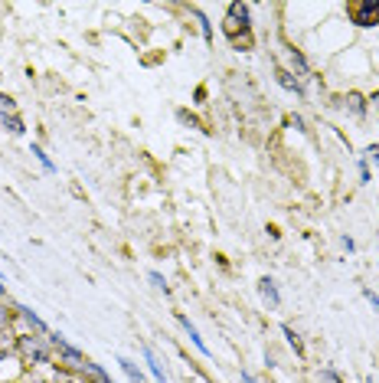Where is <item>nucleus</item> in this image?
<instances>
[{"label":"nucleus","mask_w":379,"mask_h":383,"mask_svg":"<svg viewBox=\"0 0 379 383\" xmlns=\"http://www.w3.org/2000/svg\"><path fill=\"white\" fill-rule=\"evenodd\" d=\"M16 354L30 367H46V364H53V344L46 334L27 331V334H16Z\"/></svg>","instance_id":"obj_1"},{"label":"nucleus","mask_w":379,"mask_h":383,"mask_svg":"<svg viewBox=\"0 0 379 383\" xmlns=\"http://www.w3.org/2000/svg\"><path fill=\"white\" fill-rule=\"evenodd\" d=\"M249 30H252V10H249V3H242V0L229 3L226 20H222V33H226L232 43H239V33L249 36Z\"/></svg>","instance_id":"obj_2"},{"label":"nucleus","mask_w":379,"mask_h":383,"mask_svg":"<svg viewBox=\"0 0 379 383\" xmlns=\"http://www.w3.org/2000/svg\"><path fill=\"white\" fill-rule=\"evenodd\" d=\"M46 338H49V344H53V354L59 357V364H62V367H69V370H85V360H89V357L82 354V351L72 341H66V334H62V331H49Z\"/></svg>","instance_id":"obj_3"},{"label":"nucleus","mask_w":379,"mask_h":383,"mask_svg":"<svg viewBox=\"0 0 379 383\" xmlns=\"http://www.w3.org/2000/svg\"><path fill=\"white\" fill-rule=\"evenodd\" d=\"M347 14L356 27H379V0H356Z\"/></svg>","instance_id":"obj_4"},{"label":"nucleus","mask_w":379,"mask_h":383,"mask_svg":"<svg viewBox=\"0 0 379 383\" xmlns=\"http://www.w3.org/2000/svg\"><path fill=\"white\" fill-rule=\"evenodd\" d=\"M275 83L282 85L284 92H291L295 98H301V102L308 98V92H304V83H301V79L295 76V72H291V69H284V66L275 69Z\"/></svg>","instance_id":"obj_5"},{"label":"nucleus","mask_w":379,"mask_h":383,"mask_svg":"<svg viewBox=\"0 0 379 383\" xmlns=\"http://www.w3.org/2000/svg\"><path fill=\"white\" fill-rule=\"evenodd\" d=\"M284 53H288V63H291V72L298 76L301 83H304V79H314V76H311V63L304 59V53H301V50H295V46H288Z\"/></svg>","instance_id":"obj_6"},{"label":"nucleus","mask_w":379,"mask_h":383,"mask_svg":"<svg viewBox=\"0 0 379 383\" xmlns=\"http://www.w3.org/2000/svg\"><path fill=\"white\" fill-rule=\"evenodd\" d=\"M14 311H16V318H23V321H27L30 331H36V334H49V325H46V321H43L30 305H14Z\"/></svg>","instance_id":"obj_7"},{"label":"nucleus","mask_w":379,"mask_h":383,"mask_svg":"<svg viewBox=\"0 0 379 383\" xmlns=\"http://www.w3.org/2000/svg\"><path fill=\"white\" fill-rule=\"evenodd\" d=\"M176 321H180V328L187 331V338L193 341V347H196V351H200L203 357H209V347H206V341L200 338V331H196V325H193V321H190V318L183 315V311H176Z\"/></svg>","instance_id":"obj_8"},{"label":"nucleus","mask_w":379,"mask_h":383,"mask_svg":"<svg viewBox=\"0 0 379 383\" xmlns=\"http://www.w3.org/2000/svg\"><path fill=\"white\" fill-rule=\"evenodd\" d=\"M258 295L268 301V308H278V305H282V292H278V285H275V278H271V275L258 278Z\"/></svg>","instance_id":"obj_9"},{"label":"nucleus","mask_w":379,"mask_h":383,"mask_svg":"<svg viewBox=\"0 0 379 383\" xmlns=\"http://www.w3.org/2000/svg\"><path fill=\"white\" fill-rule=\"evenodd\" d=\"M141 354H144V367H148V373L154 377V380H157V383H170V377H167V370L161 367V360H157V354H154L150 347H144Z\"/></svg>","instance_id":"obj_10"},{"label":"nucleus","mask_w":379,"mask_h":383,"mask_svg":"<svg viewBox=\"0 0 379 383\" xmlns=\"http://www.w3.org/2000/svg\"><path fill=\"white\" fill-rule=\"evenodd\" d=\"M118 367H122V373L128 377V383H148V373L137 367L131 357H118Z\"/></svg>","instance_id":"obj_11"},{"label":"nucleus","mask_w":379,"mask_h":383,"mask_svg":"<svg viewBox=\"0 0 379 383\" xmlns=\"http://www.w3.org/2000/svg\"><path fill=\"white\" fill-rule=\"evenodd\" d=\"M343 105H347V111H350L353 118H366V109H369V102L360 92H347L343 96Z\"/></svg>","instance_id":"obj_12"},{"label":"nucleus","mask_w":379,"mask_h":383,"mask_svg":"<svg viewBox=\"0 0 379 383\" xmlns=\"http://www.w3.org/2000/svg\"><path fill=\"white\" fill-rule=\"evenodd\" d=\"M282 334H284V341H288V347H291V351H295V354L304 360V357H308V351H304V341H301L298 331L291 328V325H282Z\"/></svg>","instance_id":"obj_13"},{"label":"nucleus","mask_w":379,"mask_h":383,"mask_svg":"<svg viewBox=\"0 0 379 383\" xmlns=\"http://www.w3.org/2000/svg\"><path fill=\"white\" fill-rule=\"evenodd\" d=\"M14 354H16V331L0 328V357H14Z\"/></svg>","instance_id":"obj_14"},{"label":"nucleus","mask_w":379,"mask_h":383,"mask_svg":"<svg viewBox=\"0 0 379 383\" xmlns=\"http://www.w3.org/2000/svg\"><path fill=\"white\" fill-rule=\"evenodd\" d=\"M82 373H89L95 383H115L108 370L102 367V364H95V360H85V370H82Z\"/></svg>","instance_id":"obj_15"},{"label":"nucleus","mask_w":379,"mask_h":383,"mask_svg":"<svg viewBox=\"0 0 379 383\" xmlns=\"http://www.w3.org/2000/svg\"><path fill=\"white\" fill-rule=\"evenodd\" d=\"M193 17H196V23H200V33H203V43L206 46H213V23H209V17L200 10V7H193Z\"/></svg>","instance_id":"obj_16"},{"label":"nucleus","mask_w":379,"mask_h":383,"mask_svg":"<svg viewBox=\"0 0 379 383\" xmlns=\"http://www.w3.org/2000/svg\"><path fill=\"white\" fill-rule=\"evenodd\" d=\"M0 124H3L10 135H23V131H27V128H23V118H20V115H7V111L0 115Z\"/></svg>","instance_id":"obj_17"},{"label":"nucleus","mask_w":379,"mask_h":383,"mask_svg":"<svg viewBox=\"0 0 379 383\" xmlns=\"http://www.w3.org/2000/svg\"><path fill=\"white\" fill-rule=\"evenodd\" d=\"M30 151L36 154V161H40V167H43V171H46V174H56V164H53V161H49V154H46V151H43L40 144H33V148H30Z\"/></svg>","instance_id":"obj_18"},{"label":"nucleus","mask_w":379,"mask_h":383,"mask_svg":"<svg viewBox=\"0 0 379 383\" xmlns=\"http://www.w3.org/2000/svg\"><path fill=\"white\" fill-rule=\"evenodd\" d=\"M148 278L154 282V288H157V292H163V295H170V285H167V278H163V275L157 272V269H150V272H148Z\"/></svg>","instance_id":"obj_19"},{"label":"nucleus","mask_w":379,"mask_h":383,"mask_svg":"<svg viewBox=\"0 0 379 383\" xmlns=\"http://www.w3.org/2000/svg\"><path fill=\"white\" fill-rule=\"evenodd\" d=\"M321 380L324 383H343V377H340L337 367H321Z\"/></svg>","instance_id":"obj_20"},{"label":"nucleus","mask_w":379,"mask_h":383,"mask_svg":"<svg viewBox=\"0 0 379 383\" xmlns=\"http://www.w3.org/2000/svg\"><path fill=\"white\" fill-rule=\"evenodd\" d=\"M10 321H14V311L3 305V298H0V328H10Z\"/></svg>","instance_id":"obj_21"},{"label":"nucleus","mask_w":379,"mask_h":383,"mask_svg":"<svg viewBox=\"0 0 379 383\" xmlns=\"http://www.w3.org/2000/svg\"><path fill=\"white\" fill-rule=\"evenodd\" d=\"M356 167H360V180H363V184H369V180H373V174H369V161H366V157H360V161H356Z\"/></svg>","instance_id":"obj_22"},{"label":"nucleus","mask_w":379,"mask_h":383,"mask_svg":"<svg viewBox=\"0 0 379 383\" xmlns=\"http://www.w3.org/2000/svg\"><path fill=\"white\" fill-rule=\"evenodd\" d=\"M363 298L373 305V311L379 315V295H376V292H373V288H363Z\"/></svg>","instance_id":"obj_23"},{"label":"nucleus","mask_w":379,"mask_h":383,"mask_svg":"<svg viewBox=\"0 0 379 383\" xmlns=\"http://www.w3.org/2000/svg\"><path fill=\"white\" fill-rule=\"evenodd\" d=\"M366 161L379 164V144H369V148H366Z\"/></svg>","instance_id":"obj_24"},{"label":"nucleus","mask_w":379,"mask_h":383,"mask_svg":"<svg viewBox=\"0 0 379 383\" xmlns=\"http://www.w3.org/2000/svg\"><path fill=\"white\" fill-rule=\"evenodd\" d=\"M366 102H369V105H373V111H376V115H379V89H376V92H373V96H369V98H366Z\"/></svg>","instance_id":"obj_25"},{"label":"nucleus","mask_w":379,"mask_h":383,"mask_svg":"<svg viewBox=\"0 0 379 383\" xmlns=\"http://www.w3.org/2000/svg\"><path fill=\"white\" fill-rule=\"evenodd\" d=\"M340 243H343V249H347V252H353V249H356V243H353V236H343Z\"/></svg>","instance_id":"obj_26"},{"label":"nucleus","mask_w":379,"mask_h":383,"mask_svg":"<svg viewBox=\"0 0 379 383\" xmlns=\"http://www.w3.org/2000/svg\"><path fill=\"white\" fill-rule=\"evenodd\" d=\"M239 377H242V383H258L255 377H252V373H249V370H242V373H239Z\"/></svg>","instance_id":"obj_27"},{"label":"nucleus","mask_w":379,"mask_h":383,"mask_svg":"<svg viewBox=\"0 0 379 383\" xmlns=\"http://www.w3.org/2000/svg\"><path fill=\"white\" fill-rule=\"evenodd\" d=\"M366 383H376V380H373V377H366Z\"/></svg>","instance_id":"obj_28"}]
</instances>
